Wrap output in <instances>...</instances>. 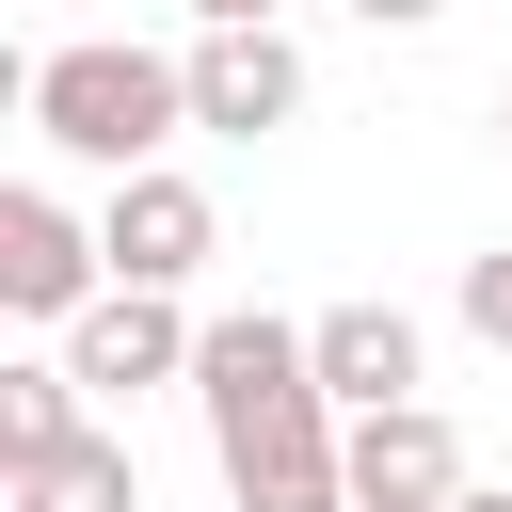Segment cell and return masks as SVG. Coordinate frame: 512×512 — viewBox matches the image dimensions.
Here are the masks:
<instances>
[{
	"label": "cell",
	"instance_id": "obj_12",
	"mask_svg": "<svg viewBox=\"0 0 512 512\" xmlns=\"http://www.w3.org/2000/svg\"><path fill=\"white\" fill-rule=\"evenodd\" d=\"M448 512H512V480H464V496H448Z\"/></svg>",
	"mask_w": 512,
	"mask_h": 512
},
{
	"label": "cell",
	"instance_id": "obj_8",
	"mask_svg": "<svg viewBox=\"0 0 512 512\" xmlns=\"http://www.w3.org/2000/svg\"><path fill=\"white\" fill-rule=\"evenodd\" d=\"M16 480V512H144V464H128V432H64V448H32V464H0Z\"/></svg>",
	"mask_w": 512,
	"mask_h": 512
},
{
	"label": "cell",
	"instance_id": "obj_10",
	"mask_svg": "<svg viewBox=\"0 0 512 512\" xmlns=\"http://www.w3.org/2000/svg\"><path fill=\"white\" fill-rule=\"evenodd\" d=\"M464 336H480V352H512V240H496V256H464Z\"/></svg>",
	"mask_w": 512,
	"mask_h": 512
},
{
	"label": "cell",
	"instance_id": "obj_7",
	"mask_svg": "<svg viewBox=\"0 0 512 512\" xmlns=\"http://www.w3.org/2000/svg\"><path fill=\"white\" fill-rule=\"evenodd\" d=\"M304 352H320L336 416H368V400H416V320H400V304H320V320H304Z\"/></svg>",
	"mask_w": 512,
	"mask_h": 512
},
{
	"label": "cell",
	"instance_id": "obj_13",
	"mask_svg": "<svg viewBox=\"0 0 512 512\" xmlns=\"http://www.w3.org/2000/svg\"><path fill=\"white\" fill-rule=\"evenodd\" d=\"M176 16H192V32H208V16H272V0H176Z\"/></svg>",
	"mask_w": 512,
	"mask_h": 512
},
{
	"label": "cell",
	"instance_id": "obj_6",
	"mask_svg": "<svg viewBox=\"0 0 512 512\" xmlns=\"http://www.w3.org/2000/svg\"><path fill=\"white\" fill-rule=\"evenodd\" d=\"M464 496V432L432 400H368L352 416V512H448Z\"/></svg>",
	"mask_w": 512,
	"mask_h": 512
},
{
	"label": "cell",
	"instance_id": "obj_4",
	"mask_svg": "<svg viewBox=\"0 0 512 512\" xmlns=\"http://www.w3.org/2000/svg\"><path fill=\"white\" fill-rule=\"evenodd\" d=\"M96 288H112V240H96V224H80L64 192H0V304L64 336V320H80Z\"/></svg>",
	"mask_w": 512,
	"mask_h": 512
},
{
	"label": "cell",
	"instance_id": "obj_14",
	"mask_svg": "<svg viewBox=\"0 0 512 512\" xmlns=\"http://www.w3.org/2000/svg\"><path fill=\"white\" fill-rule=\"evenodd\" d=\"M496 144H512V80H496Z\"/></svg>",
	"mask_w": 512,
	"mask_h": 512
},
{
	"label": "cell",
	"instance_id": "obj_5",
	"mask_svg": "<svg viewBox=\"0 0 512 512\" xmlns=\"http://www.w3.org/2000/svg\"><path fill=\"white\" fill-rule=\"evenodd\" d=\"M96 240H112V272H144V288H192V272L224 256V208H208L176 160H128V176H112V208H96Z\"/></svg>",
	"mask_w": 512,
	"mask_h": 512
},
{
	"label": "cell",
	"instance_id": "obj_3",
	"mask_svg": "<svg viewBox=\"0 0 512 512\" xmlns=\"http://www.w3.org/2000/svg\"><path fill=\"white\" fill-rule=\"evenodd\" d=\"M288 112H304V48H288L272 16H208V32H192V128L272 144Z\"/></svg>",
	"mask_w": 512,
	"mask_h": 512
},
{
	"label": "cell",
	"instance_id": "obj_1",
	"mask_svg": "<svg viewBox=\"0 0 512 512\" xmlns=\"http://www.w3.org/2000/svg\"><path fill=\"white\" fill-rule=\"evenodd\" d=\"M192 128V48H128V32H80L32 64V144L80 160V176H128Z\"/></svg>",
	"mask_w": 512,
	"mask_h": 512
},
{
	"label": "cell",
	"instance_id": "obj_9",
	"mask_svg": "<svg viewBox=\"0 0 512 512\" xmlns=\"http://www.w3.org/2000/svg\"><path fill=\"white\" fill-rule=\"evenodd\" d=\"M80 400H96V384L64 368V336H48V352H16V368H0V464L64 448V432H80Z\"/></svg>",
	"mask_w": 512,
	"mask_h": 512
},
{
	"label": "cell",
	"instance_id": "obj_2",
	"mask_svg": "<svg viewBox=\"0 0 512 512\" xmlns=\"http://www.w3.org/2000/svg\"><path fill=\"white\" fill-rule=\"evenodd\" d=\"M192 336H208V320H176V288L112 272V288L64 320V368H80L96 400H144V384H192Z\"/></svg>",
	"mask_w": 512,
	"mask_h": 512
},
{
	"label": "cell",
	"instance_id": "obj_11",
	"mask_svg": "<svg viewBox=\"0 0 512 512\" xmlns=\"http://www.w3.org/2000/svg\"><path fill=\"white\" fill-rule=\"evenodd\" d=\"M352 16H368V32H432L448 0H352Z\"/></svg>",
	"mask_w": 512,
	"mask_h": 512
}]
</instances>
